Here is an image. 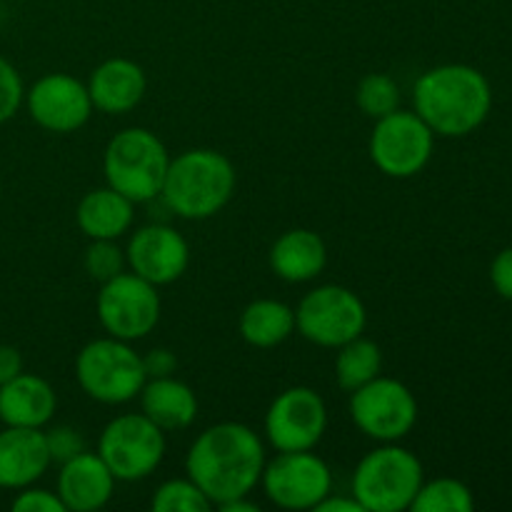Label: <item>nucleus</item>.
<instances>
[{"label": "nucleus", "instance_id": "473e14b6", "mask_svg": "<svg viewBox=\"0 0 512 512\" xmlns=\"http://www.w3.org/2000/svg\"><path fill=\"white\" fill-rule=\"evenodd\" d=\"M145 375L148 378H165V375H173L178 368V358L170 353L168 348H155L148 355H143Z\"/></svg>", "mask_w": 512, "mask_h": 512}, {"label": "nucleus", "instance_id": "f704fd0d", "mask_svg": "<svg viewBox=\"0 0 512 512\" xmlns=\"http://www.w3.org/2000/svg\"><path fill=\"white\" fill-rule=\"evenodd\" d=\"M315 512H365V510L360 508V503L353 498V495L328 493L318 505H315Z\"/></svg>", "mask_w": 512, "mask_h": 512}, {"label": "nucleus", "instance_id": "b1692460", "mask_svg": "<svg viewBox=\"0 0 512 512\" xmlns=\"http://www.w3.org/2000/svg\"><path fill=\"white\" fill-rule=\"evenodd\" d=\"M335 350H338V355H335V380H338L345 393L363 388L365 383L378 378L380 370H383V353H380V345L375 340L358 335V338L348 340V343Z\"/></svg>", "mask_w": 512, "mask_h": 512}, {"label": "nucleus", "instance_id": "4be33fe9", "mask_svg": "<svg viewBox=\"0 0 512 512\" xmlns=\"http://www.w3.org/2000/svg\"><path fill=\"white\" fill-rule=\"evenodd\" d=\"M135 220V203L110 185L95 188L80 198L75 223L90 240H118Z\"/></svg>", "mask_w": 512, "mask_h": 512}, {"label": "nucleus", "instance_id": "423d86ee", "mask_svg": "<svg viewBox=\"0 0 512 512\" xmlns=\"http://www.w3.org/2000/svg\"><path fill=\"white\" fill-rule=\"evenodd\" d=\"M75 378L90 400L103 405H125L143 390L145 365L143 355L113 335L95 338L80 348L75 358Z\"/></svg>", "mask_w": 512, "mask_h": 512}, {"label": "nucleus", "instance_id": "f03ea898", "mask_svg": "<svg viewBox=\"0 0 512 512\" xmlns=\"http://www.w3.org/2000/svg\"><path fill=\"white\" fill-rule=\"evenodd\" d=\"M413 103L435 135L465 138L488 120L493 88L473 65L448 63L425 70L415 80Z\"/></svg>", "mask_w": 512, "mask_h": 512}, {"label": "nucleus", "instance_id": "5701e85b", "mask_svg": "<svg viewBox=\"0 0 512 512\" xmlns=\"http://www.w3.org/2000/svg\"><path fill=\"white\" fill-rule=\"evenodd\" d=\"M295 333V310L275 298L253 300L240 313V335L260 350L278 348Z\"/></svg>", "mask_w": 512, "mask_h": 512}, {"label": "nucleus", "instance_id": "a211bd4d", "mask_svg": "<svg viewBox=\"0 0 512 512\" xmlns=\"http://www.w3.org/2000/svg\"><path fill=\"white\" fill-rule=\"evenodd\" d=\"M85 85L95 110L105 115H125L145 98L148 78L135 60L108 58L90 73Z\"/></svg>", "mask_w": 512, "mask_h": 512}, {"label": "nucleus", "instance_id": "f8f14e48", "mask_svg": "<svg viewBox=\"0 0 512 512\" xmlns=\"http://www.w3.org/2000/svg\"><path fill=\"white\" fill-rule=\"evenodd\" d=\"M260 485L275 508L315 510L325 495L333 493V470L313 450L278 453L265 460Z\"/></svg>", "mask_w": 512, "mask_h": 512}, {"label": "nucleus", "instance_id": "72a5a7b5", "mask_svg": "<svg viewBox=\"0 0 512 512\" xmlns=\"http://www.w3.org/2000/svg\"><path fill=\"white\" fill-rule=\"evenodd\" d=\"M23 373V355L13 345H0V385Z\"/></svg>", "mask_w": 512, "mask_h": 512}, {"label": "nucleus", "instance_id": "2f4dec72", "mask_svg": "<svg viewBox=\"0 0 512 512\" xmlns=\"http://www.w3.org/2000/svg\"><path fill=\"white\" fill-rule=\"evenodd\" d=\"M490 283H493L495 293L500 298L510 300L512 303V248L500 250L495 255L493 265H490Z\"/></svg>", "mask_w": 512, "mask_h": 512}, {"label": "nucleus", "instance_id": "39448f33", "mask_svg": "<svg viewBox=\"0 0 512 512\" xmlns=\"http://www.w3.org/2000/svg\"><path fill=\"white\" fill-rule=\"evenodd\" d=\"M168 165V148L148 128H125L105 145V183L135 205L160 198Z\"/></svg>", "mask_w": 512, "mask_h": 512}, {"label": "nucleus", "instance_id": "c756f323", "mask_svg": "<svg viewBox=\"0 0 512 512\" xmlns=\"http://www.w3.org/2000/svg\"><path fill=\"white\" fill-rule=\"evenodd\" d=\"M45 443H48V453L53 463H65V460L80 455L85 448V438L80 430L70 428V425H55V428L43 430Z\"/></svg>", "mask_w": 512, "mask_h": 512}, {"label": "nucleus", "instance_id": "e433bc0d", "mask_svg": "<svg viewBox=\"0 0 512 512\" xmlns=\"http://www.w3.org/2000/svg\"><path fill=\"white\" fill-rule=\"evenodd\" d=\"M0 190H3V185H0Z\"/></svg>", "mask_w": 512, "mask_h": 512}, {"label": "nucleus", "instance_id": "7ed1b4c3", "mask_svg": "<svg viewBox=\"0 0 512 512\" xmlns=\"http://www.w3.org/2000/svg\"><path fill=\"white\" fill-rule=\"evenodd\" d=\"M238 175L228 155L193 148L170 158L160 198L183 220H208L233 200Z\"/></svg>", "mask_w": 512, "mask_h": 512}, {"label": "nucleus", "instance_id": "6e6552de", "mask_svg": "<svg viewBox=\"0 0 512 512\" xmlns=\"http://www.w3.org/2000/svg\"><path fill=\"white\" fill-rule=\"evenodd\" d=\"M368 310L363 300L345 285H320L310 290L295 308V330L320 348H340L363 335Z\"/></svg>", "mask_w": 512, "mask_h": 512}, {"label": "nucleus", "instance_id": "9d476101", "mask_svg": "<svg viewBox=\"0 0 512 512\" xmlns=\"http://www.w3.org/2000/svg\"><path fill=\"white\" fill-rule=\"evenodd\" d=\"M350 418L370 440L398 443L418 423V400L405 383L378 375L350 393Z\"/></svg>", "mask_w": 512, "mask_h": 512}, {"label": "nucleus", "instance_id": "0eeeda50", "mask_svg": "<svg viewBox=\"0 0 512 512\" xmlns=\"http://www.w3.org/2000/svg\"><path fill=\"white\" fill-rule=\"evenodd\" d=\"M98 455L115 480L138 483L163 463L165 433L143 413L118 415L100 433Z\"/></svg>", "mask_w": 512, "mask_h": 512}, {"label": "nucleus", "instance_id": "f3484780", "mask_svg": "<svg viewBox=\"0 0 512 512\" xmlns=\"http://www.w3.org/2000/svg\"><path fill=\"white\" fill-rule=\"evenodd\" d=\"M53 465L40 428H13L0 433V488L23 490L35 485Z\"/></svg>", "mask_w": 512, "mask_h": 512}, {"label": "nucleus", "instance_id": "dca6fc26", "mask_svg": "<svg viewBox=\"0 0 512 512\" xmlns=\"http://www.w3.org/2000/svg\"><path fill=\"white\" fill-rule=\"evenodd\" d=\"M113 473L103 463L98 453L83 450L75 458L60 463L58 488L55 493L63 500L65 510L73 512H95L110 503L115 493Z\"/></svg>", "mask_w": 512, "mask_h": 512}, {"label": "nucleus", "instance_id": "c9c22d12", "mask_svg": "<svg viewBox=\"0 0 512 512\" xmlns=\"http://www.w3.org/2000/svg\"><path fill=\"white\" fill-rule=\"evenodd\" d=\"M218 508L223 512H260L258 505L250 503L248 495H245V498H235V500H230V503L218 505Z\"/></svg>", "mask_w": 512, "mask_h": 512}, {"label": "nucleus", "instance_id": "a878e982", "mask_svg": "<svg viewBox=\"0 0 512 512\" xmlns=\"http://www.w3.org/2000/svg\"><path fill=\"white\" fill-rule=\"evenodd\" d=\"M355 103L368 118L380 120L400 108V88L390 75L370 73L358 83Z\"/></svg>", "mask_w": 512, "mask_h": 512}, {"label": "nucleus", "instance_id": "6ab92c4d", "mask_svg": "<svg viewBox=\"0 0 512 512\" xmlns=\"http://www.w3.org/2000/svg\"><path fill=\"white\" fill-rule=\"evenodd\" d=\"M58 395L53 385L33 373H20L0 385V423L13 428H40L53 420Z\"/></svg>", "mask_w": 512, "mask_h": 512}, {"label": "nucleus", "instance_id": "ddd939ff", "mask_svg": "<svg viewBox=\"0 0 512 512\" xmlns=\"http://www.w3.org/2000/svg\"><path fill=\"white\" fill-rule=\"evenodd\" d=\"M328 430V408L308 385L283 390L265 413V438L278 453L315 450Z\"/></svg>", "mask_w": 512, "mask_h": 512}, {"label": "nucleus", "instance_id": "412c9836", "mask_svg": "<svg viewBox=\"0 0 512 512\" xmlns=\"http://www.w3.org/2000/svg\"><path fill=\"white\" fill-rule=\"evenodd\" d=\"M138 398L140 413L153 420L163 433L190 428L198 418V398L193 388L175 375L148 378Z\"/></svg>", "mask_w": 512, "mask_h": 512}, {"label": "nucleus", "instance_id": "7c9ffc66", "mask_svg": "<svg viewBox=\"0 0 512 512\" xmlns=\"http://www.w3.org/2000/svg\"><path fill=\"white\" fill-rule=\"evenodd\" d=\"M13 510L15 512H68L58 493L45 488H35V485H28V488L18 490V495H15L13 500Z\"/></svg>", "mask_w": 512, "mask_h": 512}, {"label": "nucleus", "instance_id": "bb28decb", "mask_svg": "<svg viewBox=\"0 0 512 512\" xmlns=\"http://www.w3.org/2000/svg\"><path fill=\"white\" fill-rule=\"evenodd\" d=\"M150 508L155 512H208L213 505L193 480L173 478L155 490Z\"/></svg>", "mask_w": 512, "mask_h": 512}, {"label": "nucleus", "instance_id": "9b49d317", "mask_svg": "<svg viewBox=\"0 0 512 512\" xmlns=\"http://www.w3.org/2000/svg\"><path fill=\"white\" fill-rule=\"evenodd\" d=\"M95 313L108 335L118 340L148 338L160 320L158 288L135 273H120L100 285Z\"/></svg>", "mask_w": 512, "mask_h": 512}, {"label": "nucleus", "instance_id": "393cba45", "mask_svg": "<svg viewBox=\"0 0 512 512\" xmlns=\"http://www.w3.org/2000/svg\"><path fill=\"white\" fill-rule=\"evenodd\" d=\"M473 490L455 478H435L420 485L410 510L413 512H473Z\"/></svg>", "mask_w": 512, "mask_h": 512}, {"label": "nucleus", "instance_id": "2eb2a0df", "mask_svg": "<svg viewBox=\"0 0 512 512\" xmlns=\"http://www.w3.org/2000/svg\"><path fill=\"white\" fill-rule=\"evenodd\" d=\"M125 260H128L130 273L160 288V285H170L183 278L190 265V245L170 225H143L130 235Z\"/></svg>", "mask_w": 512, "mask_h": 512}, {"label": "nucleus", "instance_id": "f257e3e1", "mask_svg": "<svg viewBox=\"0 0 512 512\" xmlns=\"http://www.w3.org/2000/svg\"><path fill=\"white\" fill-rule=\"evenodd\" d=\"M265 445L245 423H218L205 428L185 455V473L213 508L245 498L260 485Z\"/></svg>", "mask_w": 512, "mask_h": 512}, {"label": "nucleus", "instance_id": "1a4fd4ad", "mask_svg": "<svg viewBox=\"0 0 512 512\" xmlns=\"http://www.w3.org/2000/svg\"><path fill=\"white\" fill-rule=\"evenodd\" d=\"M435 133L415 110H393L375 120L370 135V160L388 178H413L430 163Z\"/></svg>", "mask_w": 512, "mask_h": 512}, {"label": "nucleus", "instance_id": "c85d7f7f", "mask_svg": "<svg viewBox=\"0 0 512 512\" xmlns=\"http://www.w3.org/2000/svg\"><path fill=\"white\" fill-rule=\"evenodd\" d=\"M25 100V88L20 73L10 60L0 55V125L8 123L15 113L20 110Z\"/></svg>", "mask_w": 512, "mask_h": 512}, {"label": "nucleus", "instance_id": "20e7f679", "mask_svg": "<svg viewBox=\"0 0 512 512\" xmlns=\"http://www.w3.org/2000/svg\"><path fill=\"white\" fill-rule=\"evenodd\" d=\"M425 473L418 455L398 443L370 450L353 473V495L365 512L410 510Z\"/></svg>", "mask_w": 512, "mask_h": 512}, {"label": "nucleus", "instance_id": "4468645a", "mask_svg": "<svg viewBox=\"0 0 512 512\" xmlns=\"http://www.w3.org/2000/svg\"><path fill=\"white\" fill-rule=\"evenodd\" d=\"M25 108L48 133H75L93 115L88 85L68 73H48L25 90Z\"/></svg>", "mask_w": 512, "mask_h": 512}, {"label": "nucleus", "instance_id": "cd10ccee", "mask_svg": "<svg viewBox=\"0 0 512 512\" xmlns=\"http://www.w3.org/2000/svg\"><path fill=\"white\" fill-rule=\"evenodd\" d=\"M83 265L88 278L103 285L113 280L115 275L125 273L128 260H125V250L115 240H90Z\"/></svg>", "mask_w": 512, "mask_h": 512}, {"label": "nucleus", "instance_id": "aec40b11", "mask_svg": "<svg viewBox=\"0 0 512 512\" xmlns=\"http://www.w3.org/2000/svg\"><path fill=\"white\" fill-rule=\"evenodd\" d=\"M270 270L285 283H310L328 265V248L315 230H285L270 248Z\"/></svg>", "mask_w": 512, "mask_h": 512}]
</instances>
